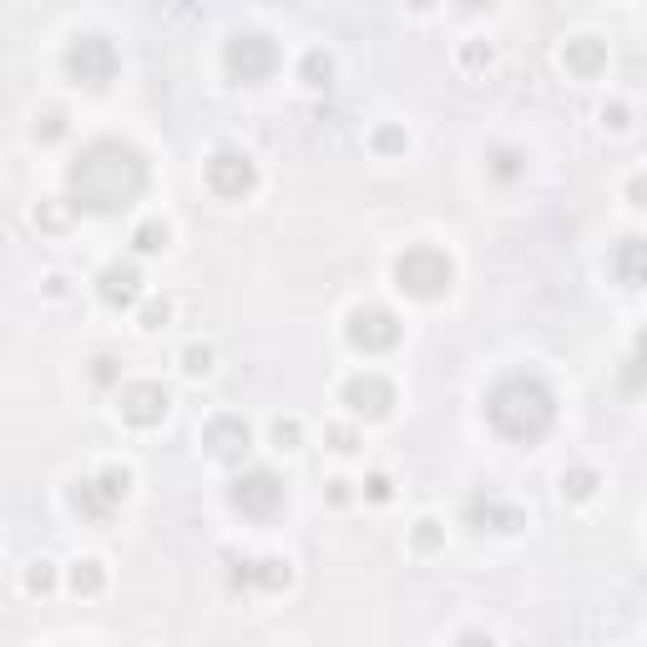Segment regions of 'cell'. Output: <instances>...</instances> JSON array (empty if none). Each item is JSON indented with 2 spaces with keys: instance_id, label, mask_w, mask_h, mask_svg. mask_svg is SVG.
<instances>
[{
  "instance_id": "cell-17",
  "label": "cell",
  "mask_w": 647,
  "mask_h": 647,
  "mask_svg": "<svg viewBox=\"0 0 647 647\" xmlns=\"http://www.w3.org/2000/svg\"><path fill=\"white\" fill-rule=\"evenodd\" d=\"M557 496L561 506H592L602 496V471L597 465H567L557 481Z\"/></svg>"
},
{
  "instance_id": "cell-38",
  "label": "cell",
  "mask_w": 647,
  "mask_h": 647,
  "mask_svg": "<svg viewBox=\"0 0 647 647\" xmlns=\"http://www.w3.org/2000/svg\"><path fill=\"white\" fill-rule=\"evenodd\" d=\"M602 127H607V133H627V127H633V107H627V101H607Z\"/></svg>"
},
{
  "instance_id": "cell-22",
  "label": "cell",
  "mask_w": 647,
  "mask_h": 647,
  "mask_svg": "<svg viewBox=\"0 0 647 647\" xmlns=\"http://www.w3.org/2000/svg\"><path fill=\"white\" fill-rule=\"evenodd\" d=\"M486 173H491V183L496 187H516V183H527V173H531V157L521 153V147H491L486 153Z\"/></svg>"
},
{
  "instance_id": "cell-15",
  "label": "cell",
  "mask_w": 647,
  "mask_h": 647,
  "mask_svg": "<svg viewBox=\"0 0 647 647\" xmlns=\"http://www.w3.org/2000/svg\"><path fill=\"white\" fill-rule=\"evenodd\" d=\"M67 506L81 516V521H87V527H107L111 516L121 511V506L111 501V496H107V486H101L97 476H77V481L67 486Z\"/></svg>"
},
{
  "instance_id": "cell-27",
  "label": "cell",
  "mask_w": 647,
  "mask_h": 647,
  "mask_svg": "<svg viewBox=\"0 0 647 647\" xmlns=\"http://www.w3.org/2000/svg\"><path fill=\"white\" fill-rule=\"evenodd\" d=\"M177 370H183V380H193V384L213 380V374H218V350H213V344H203V340H193L183 350V360H177Z\"/></svg>"
},
{
  "instance_id": "cell-16",
  "label": "cell",
  "mask_w": 647,
  "mask_h": 647,
  "mask_svg": "<svg viewBox=\"0 0 647 647\" xmlns=\"http://www.w3.org/2000/svg\"><path fill=\"white\" fill-rule=\"evenodd\" d=\"M607 274H612L617 288H643V274H647V243H643V233L617 238V248L607 253Z\"/></svg>"
},
{
  "instance_id": "cell-29",
  "label": "cell",
  "mask_w": 647,
  "mask_h": 647,
  "mask_svg": "<svg viewBox=\"0 0 647 647\" xmlns=\"http://www.w3.org/2000/svg\"><path fill=\"white\" fill-rule=\"evenodd\" d=\"M410 551L415 557H440L445 551V521L440 516H420L415 527H410Z\"/></svg>"
},
{
  "instance_id": "cell-3",
  "label": "cell",
  "mask_w": 647,
  "mask_h": 647,
  "mask_svg": "<svg viewBox=\"0 0 647 647\" xmlns=\"http://www.w3.org/2000/svg\"><path fill=\"white\" fill-rule=\"evenodd\" d=\"M390 284L405 294L410 304H440L455 288V258L440 243H405L390 258Z\"/></svg>"
},
{
  "instance_id": "cell-34",
  "label": "cell",
  "mask_w": 647,
  "mask_h": 647,
  "mask_svg": "<svg viewBox=\"0 0 647 647\" xmlns=\"http://www.w3.org/2000/svg\"><path fill=\"white\" fill-rule=\"evenodd\" d=\"M223 567H228V587H233V592H253V557L223 551Z\"/></svg>"
},
{
  "instance_id": "cell-2",
  "label": "cell",
  "mask_w": 647,
  "mask_h": 647,
  "mask_svg": "<svg viewBox=\"0 0 647 647\" xmlns=\"http://www.w3.org/2000/svg\"><path fill=\"white\" fill-rule=\"evenodd\" d=\"M486 425L506 440V445H541V440L557 430V390L541 380L537 370H511L486 390L481 400Z\"/></svg>"
},
{
  "instance_id": "cell-33",
  "label": "cell",
  "mask_w": 647,
  "mask_h": 647,
  "mask_svg": "<svg viewBox=\"0 0 647 647\" xmlns=\"http://www.w3.org/2000/svg\"><path fill=\"white\" fill-rule=\"evenodd\" d=\"M87 380H91V390L111 395V390L121 384V360H117V354H97V360L87 364Z\"/></svg>"
},
{
  "instance_id": "cell-41",
  "label": "cell",
  "mask_w": 647,
  "mask_h": 647,
  "mask_svg": "<svg viewBox=\"0 0 647 647\" xmlns=\"http://www.w3.org/2000/svg\"><path fill=\"white\" fill-rule=\"evenodd\" d=\"M405 11H410V16H435V11H440V0H405Z\"/></svg>"
},
{
  "instance_id": "cell-13",
  "label": "cell",
  "mask_w": 647,
  "mask_h": 647,
  "mask_svg": "<svg viewBox=\"0 0 647 647\" xmlns=\"http://www.w3.org/2000/svg\"><path fill=\"white\" fill-rule=\"evenodd\" d=\"M465 521H471L476 531H491V537H521V531L531 527V521H527V506L501 501V496H471V506H465Z\"/></svg>"
},
{
  "instance_id": "cell-9",
  "label": "cell",
  "mask_w": 647,
  "mask_h": 647,
  "mask_svg": "<svg viewBox=\"0 0 647 647\" xmlns=\"http://www.w3.org/2000/svg\"><path fill=\"white\" fill-rule=\"evenodd\" d=\"M111 410L121 425L133 430H157L173 420V390L163 380H121L111 390Z\"/></svg>"
},
{
  "instance_id": "cell-24",
  "label": "cell",
  "mask_w": 647,
  "mask_h": 647,
  "mask_svg": "<svg viewBox=\"0 0 647 647\" xmlns=\"http://www.w3.org/2000/svg\"><path fill=\"white\" fill-rule=\"evenodd\" d=\"M167 248H173V223H167V218H143L133 228V253H137V258H163Z\"/></svg>"
},
{
  "instance_id": "cell-1",
  "label": "cell",
  "mask_w": 647,
  "mask_h": 647,
  "mask_svg": "<svg viewBox=\"0 0 647 647\" xmlns=\"http://www.w3.org/2000/svg\"><path fill=\"white\" fill-rule=\"evenodd\" d=\"M147 183H153V167L137 153L133 143L121 137H91L67 167V198L77 213L91 218H117L133 203L147 198Z\"/></svg>"
},
{
  "instance_id": "cell-4",
  "label": "cell",
  "mask_w": 647,
  "mask_h": 647,
  "mask_svg": "<svg viewBox=\"0 0 647 647\" xmlns=\"http://www.w3.org/2000/svg\"><path fill=\"white\" fill-rule=\"evenodd\" d=\"M61 71H67V81L81 91H107L121 71V46L111 41L107 31H81V36H71L67 51H61Z\"/></svg>"
},
{
  "instance_id": "cell-8",
  "label": "cell",
  "mask_w": 647,
  "mask_h": 647,
  "mask_svg": "<svg viewBox=\"0 0 647 647\" xmlns=\"http://www.w3.org/2000/svg\"><path fill=\"white\" fill-rule=\"evenodd\" d=\"M400 340H405V324H400L395 308L354 304L350 314H344V344H350L354 354H364V360H380V354L400 350Z\"/></svg>"
},
{
  "instance_id": "cell-39",
  "label": "cell",
  "mask_w": 647,
  "mask_h": 647,
  "mask_svg": "<svg viewBox=\"0 0 647 647\" xmlns=\"http://www.w3.org/2000/svg\"><path fill=\"white\" fill-rule=\"evenodd\" d=\"M623 198H627V208H643V198H647V173H643V167H637V173L627 177Z\"/></svg>"
},
{
  "instance_id": "cell-37",
  "label": "cell",
  "mask_w": 647,
  "mask_h": 647,
  "mask_svg": "<svg viewBox=\"0 0 647 647\" xmlns=\"http://www.w3.org/2000/svg\"><path fill=\"white\" fill-rule=\"evenodd\" d=\"M41 294L51 298V304H67V298H71V274H61V268H51V274L41 278Z\"/></svg>"
},
{
  "instance_id": "cell-18",
  "label": "cell",
  "mask_w": 647,
  "mask_h": 647,
  "mask_svg": "<svg viewBox=\"0 0 647 647\" xmlns=\"http://www.w3.org/2000/svg\"><path fill=\"white\" fill-rule=\"evenodd\" d=\"M107 581H111V571H107L101 557H77L67 567V587H71V597H81V602H97V597L107 592Z\"/></svg>"
},
{
  "instance_id": "cell-12",
  "label": "cell",
  "mask_w": 647,
  "mask_h": 647,
  "mask_svg": "<svg viewBox=\"0 0 647 647\" xmlns=\"http://www.w3.org/2000/svg\"><path fill=\"white\" fill-rule=\"evenodd\" d=\"M557 61L571 81H602L607 67H612V46H607V36H597V31H577V36L561 41Z\"/></svg>"
},
{
  "instance_id": "cell-11",
  "label": "cell",
  "mask_w": 647,
  "mask_h": 647,
  "mask_svg": "<svg viewBox=\"0 0 647 647\" xmlns=\"http://www.w3.org/2000/svg\"><path fill=\"white\" fill-rule=\"evenodd\" d=\"M198 445H203V455H208V461L243 465L253 455V425L243 415H233V410H218V415L203 420Z\"/></svg>"
},
{
  "instance_id": "cell-28",
  "label": "cell",
  "mask_w": 647,
  "mask_h": 647,
  "mask_svg": "<svg viewBox=\"0 0 647 647\" xmlns=\"http://www.w3.org/2000/svg\"><path fill=\"white\" fill-rule=\"evenodd\" d=\"M56 587H61V571H56L51 557L26 561V571H21V592H26V597H51Z\"/></svg>"
},
{
  "instance_id": "cell-40",
  "label": "cell",
  "mask_w": 647,
  "mask_h": 647,
  "mask_svg": "<svg viewBox=\"0 0 647 647\" xmlns=\"http://www.w3.org/2000/svg\"><path fill=\"white\" fill-rule=\"evenodd\" d=\"M627 390H643V344H633V354H627Z\"/></svg>"
},
{
  "instance_id": "cell-32",
  "label": "cell",
  "mask_w": 647,
  "mask_h": 647,
  "mask_svg": "<svg viewBox=\"0 0 647 647\" xmlns=\"http://www.w3.org/2000/svg\"><path fill=\"white\" fill-rule=\"evenodd\" d=\"M324 445H330L334 455H354V450L364 445L360 420H330V425H324Z\"/></svg>"
},
{
  "instance_id": "cell-20",
  "label": "cell",
  "mask_w": 647,
  "mask_h": 647,
  "mask_svg": "<svg viewBox=\"0 0 647 647\" xmlns=\"http://www.w3.org/2000/svg\"><path fill=\"white\" fill-rule=\"evenodd\" d=\"M364 147H370L380 163H395V157H405L410 147H415V137H410L405 121H374L370 137H364Z\"/></svg>"
},
{
  "instance_id": "cell-25",
  "label": "cell",
  "mask_w": 647,
  "mask_h": 647,
  "mask_svg": "<svg viewBox=\"0 0 647 647\" xmlns=\"http://www.w3.org/2000/svg\"><path fill=\"white\" fill-rule=\"evenodd\" d=\"M455 71H461V77H486V71H496V41H486V36L461 41L455 46Z\"/></svg>"
},
{
  "instance_id": "cell-43",
  "label": "cell",
  "mask_w": 647,
  "mask_h": 647,
  "mask_svg": "<svg viewBox=\"0 0 647 647\" xmlns=\"http://www.w3.org/2000/svg\"><path fill=\"white\" fill-rule=\"evenodd\" d=\"M496 0H461V11H491Z\"/></svg>"
},
{
  "instance_id": "cell-31",
  "label": "cell",
  "mask_w": 647,
  "mask_h": 647,
  "mask_svg": "<svg viewBox=\"0 0 647 647\" xmlns=\"http://www.w3.org/2000/svg\"><path fill=\"white\" fill-rule=\"evenodd\" d=\"M173 318H177L173 298H147L143 294V304H137V330H143V334H163Z\"/></svg>"
},
{
  "instance_id": "cell-42",
  "label": "cell",
  "mask_w": 647,
  "mask_h": 647,
  "mask_svg": "<svg viewBox=\"0 0 647 647\" xmlns=\"http://www.w3.org/2000/svg\"><path fill=\"white\" fill-rule=\"evenodd\" d=\"M461 643H496V633H486V627H471V633H455Z\"/></svg>"
},
{
  "instance_id": "cell-26",
  "label": "cell",
  "mask_w": 647,
  "mask_h": 647,
  "mask_svg": "<svg viewBox=\"0 0 647 647\" xmlns=\"http://www.w3.org/2000/svg\"><path fill=\"white\" fill-rule=\"evenodd\" d=\"M71 137V117L61 107H41L31 117V143L36 147H56V143H67Z\"/></svg>"
},
{
  "instance_id": "cell-7",
  "label": "cell",
  "mask_w": 647,
  "mask_h": 647,
  "mask_svg": "<svg viewBox=\"0 0 647 647\" xmlns=\"http://www.w3.org/2000/svg\"><path fill=\"white\" fill-rule=\"evenodd\" d=\"M258 183H264V173H258V163L243 147H213L203 157V187L218 203H248L258 193Z\"/></svg>"
},
{
  "instance_id": "cell-23",
  "label": "cell",
  "mask_w": 647,
  "mask_h": 647,
  "mask_svg": "<svg viewBox=\"0 0 647 647\" xmlns=\"http://www.w3.org/2000/svg\"><path fill=\"white\" fill-rule=\"evenodd\" d=\"M77 218H81V213L71 208V198H41L31 208V223L46 233V238H67V233L77 228Z\"/></svg>"
},
{
  "instance_id": "cell-30",
  "label": "cell",
  "mask_w": 647,
  "mask_h": 647,
  "mask_svg": "<svg viewBox=\"0 0 647 647\" xmlns=\"http://www.w3.org/2000/svg\"><path fill=\"white\" fill-rule=\"evenodd\" d=\"M268 445H274L278 455L304 450V420H298V415H274V420H268Z\"/></svg>"
},
{
  "instance_id": "cell-6",
  "label": "cell",
  "mask_w": 647,
  "mask_h": 647,
  "mask_svg": "<svg viewBox=\"0 0 647 647\" xmlns=\"http://www.w3.org/2000/svg\"><path fill=\"white\" fill-rule=\"evenodd\" d=\"M228 506L243 516V521L268 527V521H278L284 506H288V481L274 471V465H243L228 486Z\"/></svg>"
},
{
  "instance_id": "cell-5",
  "label": "cell",
  "mask_w": 647,
  "mask_h": 647,
  "mask_svg": "<svg viewBox=\"0 0 647 647\" xmlns=\"http://www.w3.org/2000/svg\"><path fill=\"white\" fill-rule=\"evenodd\" d=\"M278 67H284V51L268 31H233L223 41V77L233 87H264L278 77Z\"/></svg>"
},
{
  "instance_id": "cell-35",
  "label": "cell",
  "mask_w": 647,
  "mask_h": 647,
  "mask_svg": "<svg viewBox=\"0 0 647 647\" xmlns=\"http://www.w3.org/2000/svg\"><path fill=\"white\" fill-rule=\"evenodd\" d=\"M360 496H364L370 506H390V501H395V481H390L384 471H370V476L360 481Z\"/></svg>"
},
{
  "instance_id": "cell-14",
  "label": "cell",
  "mask_w": 647,
  "mask_h": 647,
  "mask_svg": "<svg viewBox=\"0 0 647 647\" xmlns=\"http://www.w3.org/2000/svg\"><path fill=\"white\" fill-rule=\"evenodd\" d=\"M143 294H147V278H143V268L137 264H107L97 274V298L111 308V314H127V308H137L143 304Z\"/></svg>"
},
{
  "instance_id": "cell-19",
  "label": "cell",
  "mask_w": 647,
  "mask_h": 647,
  "mask_svg": "<svg viewBox=\"0 0 647 647\" xmlns=\"http://www.w3.org/2000/svg\"><path fill=\"white\" fill-rule=\"evenodd\" d=\"M298 581V571H294V561L288 557H253V592H264V597H284L288 587Z\"/></svg>"
},
{
  "instance_id": "cell-21",
  "label": "cell",
  "mask_w": 647,
  "mask_h": 647,
  "mask_svg": "<svg viewBox=\"0 0 647 647\" xmlns=\"http://www.w3.org/2000/svg\"><path fill=\"white\" fill-rule=\"evenodd\" d=\"M334 77H340V61H334V51H324V46H308V51L298 56V87H304V91H330Z\"/></svg>"
},
{
  "instance_id": "cell-36",
  "label": "cell",
  "mask_w": 647,
  "mask_h": 647,
  "mask_svg": "<svg viewBox=\"0 0 647 647\" xmlns=\"http://www.w3.org/2000/svg\"><path fill=\"white\" fill-rule=\"evenodd\" d=\"M354 481H344V476H330V481H324V501L334 506V511H344V506H354Z\"/></svg>"
},
{
  "instance_id": "cell-10",
  "label": "cell",
  "mask_w": 647,
  "mask_h": 647,
  "mask_svg": "<svg viewBox=\"0 0 647 647\" xmlns=\"http://www.w3.org/2000/svg\"><path fill=\"white\" fill-rule=\"evenodd\" d=\"M340 405L350 410V420L380 425V420L395 415L400 390H395V380H390V374H380V370H360V374H350V380L340 384Z\"/></svg>"
}]
</instances>
